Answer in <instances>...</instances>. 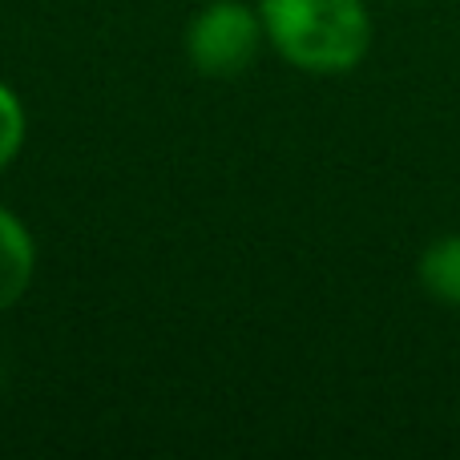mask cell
<instances>
[{"label":"cell","mask_w":460,"mask_h":460,"mask_svg":"<svg viewBox=\"0 0 460 460\" xmlns=\"http://www.w3.org/2000/svg\"><path fill=\"white\" fill-rule=\"evenodd\" d=\"M259 16L267 45L311 77H343L372 53L364 0H259Z\"/></svg>","instance_id":"6da1fadb"},{"label":"cell","mask_w":460,"mask_h":460,"mask_svg":"<svg viewBox=\"0 0 460 460\" xmlns=\"http://www.w3.org/2000/svg\"><path fill=\"white\" fill-rule=\"evenodd\" d=\"M186 61L210 81H234L254 65L267 45L259 4L246 0H207L186 24Z\"/></svg>","instance_id":"7a4b0ae2"},{"label":"cell","mask_w":460,"mask_h":460,"mask_svg":"<svg viewBox=\"0 0 460 460\" xmlns=\"http://www.w3.org/2000/svg\"><path fill=\"white\" fill-rule=\"evenodd\" d=\"M37 279V238L16 210L0 207V315L29 295Z\"/></svg>","instance_id":"3957f363"},{"label":"cell","mask_w":460,"mask_h":460,"mask_svg":"<svg viewBox=\"0 0 460 460\" xmlns=\"http://www.w3.org/2000/svg\"><path fill=\"white\" fill-rule=\"evenodd\" d=\"M416 279L429 299L460 307V234H445L424 246V254L416 259Z\"/></svg>","instance_id":"277c9868"},{"label":"cell","mask_w":460,"mask_h":460,"mask_svg":"<svg viewBox=\"0 0 460 460\" xmlns=\"http://www.w3.org/2000/svg\"><path fill=\"white\" fill-rule=\"evenodd\" d=\"M29 142V110L8 81H0V174L24 154Z\"/></svg>","instance_id":"5b68a950"}]
</instances>
